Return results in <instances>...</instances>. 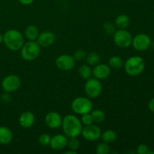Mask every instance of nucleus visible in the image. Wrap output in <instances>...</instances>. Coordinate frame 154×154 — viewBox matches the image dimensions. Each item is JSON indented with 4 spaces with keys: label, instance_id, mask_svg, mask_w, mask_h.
Wrapping results in <instances>:
<instances>
[{
    "label": "nucleus",
    "instance_id": "nucleus-30",
    "mask_svg": "<svg viewBox=\"0 0 154 154\" xmlns=\"http://www.w3.org/2000/svg\"><path fill=\"white\" fill-rule=\"evenodd\" d=\"M86 57H87V54H86L85 51L84 50L79 49L78 51H76L74 54V59L75 60V61H81V60L86 59Z\"/></svg>",
    "mask_w": 154,
    "mask_h": 154
},
{
    "label": "nucleus",
    "instance_id": "nucleus-31",
    "mask_svg": "<svg viewBox=\"0 0 154 154\" xmlns=\"http://www.w3.org/2000/svg\"><path fill=\"white\" fill-rule=\"evenodd\" d=\"M149 151L150 150H149L148 146L146 145V144H141L137 147V152L139 154H148Z\"/></svg>",
    "mask_w": 154,
    "mask_h": 154
},
{
    "label": "nucleus",
    "instance_id": "nucleus-23",
    "mask_svg": "<svg viewBox=\"0 0 154 154\" xmlns=\"http://www.w3.org/2000/svg\"><path fill=\"white\" fill-rule=\"evenodd\" d=\"M90 114H91L92 117H93V122H95V123H102L105 120V114L101 110H92Z\"/></svg>",
    "mask_w": 154,
    "mask_h": 154
},
{
    "label": "nucleus",
    "instance_id": "nucleus-1",
    "mask_svg": "<svg viewBox=\"0 0 154 154\" xmlns=\"http://www.w3.org/2000/svg\"><path fill=\"white\" fill-rule=\"evenodd\" d=\"M62 128L64 135L67 138H75L81 134L83 124L81 120L75 115L68 114L63 118Z\"/></svg>",
    "mask_w": 154,
    "mask_h": 154
},
{
    "label": "nucleus",
    "instance_id": "nucleus-21",
    "mask_svg": "<svg viewBox=\"0 0 154 154\" xmlns=\"http://www.w3.org/2000/svg\"><path fill=\"white\" fill-rule=\"evenodd\" d=\"M86 60L89 66H96L100 62V56L96 52H91L87 54L86 57Z\"/></svg>",
    "mask_w": 154,
    "mask_h": 154
},
{
    "label": "nucleus",
    "instance_id": "nucleus-16",
    "mask_svg": "<svg viewBox=\"0 0 154 154\" xmlns=\"http://www.w3.org/2000/svg\"><path fill=\"white\" fill-rule=\"evenodd\" d=\"M35 122V116L31 111H24L19 117L20 125L24 129L30 128Z\"/></svg>",
    "mask_w": 154,
    "mask_h": 154
},
{
    "label": "nucleus",
    "instance_id": "nucleus-26",
    "mask_svg": "<svg viewBox=\"0 0 154 154\" xmlns=\"http://www.w3.org/2000/svg\"><path fill=\"white\" fill-rule=\"evenodd\" d=\"M80 145L79 141L77 139V137H75V138H69V140H68L67 142V146L69 147V148L70 150H75L76 151L78 149Z\"/></svg>",
    "mask_w": 154,
    "mask_h": 154
},
{
    "label": "nucleus",
    "instance_id": "nucleus-15",
    "mask_svg": "<svg viewBox=\"0 0 154 154\" xmlns=\"http://www.w3.org/2000/svg\"><path fill=\"white\" fill-rule=\"evenodd\" d=\"M56 40V36L54 32L50 31H45L39 34L37 38V43L40 45V47L47 48L51 46L54 43Z\"/></svg>",
    "mask_w": 154,
    "mask_h": 154
},
{
    "label": "nucleus",
    "instance_id": "nucleus-17",
    "mask_svg": "<svg viewBox=\"0 0 154 154\" xmlns=\"http://www.w3.org/2000/svg\"><path fill=\"white\" fill-rule=\"evenodd\" d=\"M13 134L6 126H0V144H8L11 142Z\"/></svg>",
    "mask_w": 154,
    "mask_h": 154
},
{
    "label": "nucleus",
    "instance_id": "nucleus-9",
    "mask_svg": "<svg viewBox=\"0 0 154 154\" xmlns=\"http://www.w3.org/2000/svg\"><path fill=\"white\" fill-rule=\"evenodd\" d=\"M81 135L87 141H94L101 138L102 131L99 126L92 123V124L85 126V127L83 128L82 131H81Z\"/></svg>",
    "mask_w": 154,
    "mask_h": 154
},
{
    "label": "nucleus",
    "instance_id": "nucleus-13",
    "mask_svg": "<svg viewBox=\"0 0 154 154\" xmlns=\"http://www.w3.org/2000/svg\"><path fill=\"white\" fill-rule=\"evenodd\" d=\"M111 73L109 66L105 64H97L92 70V75L98 80H103L108 78Z\"/></svg>",
    "mask_w": 154,
    "mask_h": 154
},
{
    "label": "nucleus",
    "instance_id": "nucleus-35",
    "mask_svg": "<svg viewBox=\"0 0 154 154\" xmlns=\"http://www.w3.org/2000/svg\"><path fill=\"white\" fill-rule=\"evenodd\" d=\"M3 42V36L0 34V44Z\"/></svg>",
    "mask_w": 154,
    "mask_h": 154
},
{
    "label": "nucleus",
    "instance_id": "nucleus-8",
    "mask_svg": "<svg viewBox=\"0 0 154 154\" xmlns=\"http://www.w3.org/2000/svg\"><path fill=\"white\" fill-rule=\"evenodd\" d=\"M20 86V79L14 75L6 76L2 81V87L6 93H12L18 90Z\"/></svg>",
    "mask_w": 154,
    "mask_h": 154
},
{
    "label": "nucleus",
    "instance_id": "nucleus-19",
    "mask_svg": "<svg viewBox=\"0 0 154 154\" xmlns=\"http://www.w3.org/2000/svg\"><path fill=\"white\" fill-rule=\"evenodd\" d=\"M130 23L129 17L126 14H120L117 17L115 20V26L118 29H126Z\"/></svg>",
    "mask_w": 154,
    "mask_h": 154
},
{
    "label": "nucleus",
    "instance_id": "nucleus-10",
    "mask_svg": "<svg viewBox=\"0 0 154 154\" xmlns=\"http://www.w3.org/2000/svg\"><path fill=\"white\" fill-rule=\"evenodd\" d=\"M132 44L136 51H144L148 49L151 44V41L147 35L141 33L135 35L134 38H132Z\"/></svg>",
    "mask_w": 154,
    "mask_h": 154
},
{
    "label": "nucleus",
    "instance_id": "nucleus-12",
    "mask_svg": "<svg viewBox=\"0 0 154 154\" xmlns=\"http://www.w3.org/2000/svg\"><path fill=\"white\" fill-rule=\"evenodd\" d=\"M63 118L59 113L56 111H51L45 116V122L48 127L51 129H57L62 125Z\"/></svg>",
    "mask_w": 154,
    "mask_h": 154
},
{
    "label": "nucleus",
    "instance_id": "nucleus-5",
    "mask_svg": "<svg viewBox=\"0 0 154 154\" xmlns=\"http://www.w3.org/2000/svg\"><path fill=\"white\" fill-rule=\"evenodd\" d=\"M72 109L75 114H82L90 113L93 110V104L92 102L88 98L77 97L72 101Z\"/></svg>",
    "mask_w": 154,
    "mask_h": 154
},
{
    "label": "nucleus",
    "instance_id": "nucleus-14",
    "mask_svg": "<svg viewBox=\"0 0 154 154\" xmlns=\"http://www.w3.org/2000/svg\"><path fill=\"white\" fill-rule=\"evenodd\" d=\"M68 138L65 135L57 134L51 138L50 145L54 150H61L67 146Z\"/></svg>",
    "mask_w": 154,
    "mask_h": 154
},
{
    "label": "nucleus",
    "instance_id": "nucleus-6",
    "mask_svg": "<svg viewBox=\"0 0 154 154\" xmlns=\"http://www.w3.org/2000/svg\"><path fill=\"white\" fill-rule=\"evenodd\" d=\"M84 91L86 95L90 99H95L99 96L102 91V85L96 78H89L84 85Z\"/></svg>",
    "mask_w": 154,
    "mask_h": 154
},
{
    "label": "nucleus",
    "instance_id": "nucleus-18",
    "mask_svg": "<svg viewBox=\"0 0 154 154\" xmlns=\"http://www.w3.org/2000/svg\"><path fill=\"white\" fill-rule=\"evenodd\" d=\"M38 29L35 26L30 25L26 27L25 30V35L26 38L29 41H35L37 40L38 37L39 35Z\"/></svg>",
    "mask_w": 154,
    "mask_h": 154
},
{
    "label": "nucleus",
    "instance_id": "nucleus-27",
    "mask_svg": "<svg viewBox=\"0 0 154 154\" xmlns=\"http://www.w3.org/2000/svg\"><path fill=\"white\" fill-rule=\"evenodd\" d=\"M51 139V136H50L48 134L44 133V134H42V135L39 136L38 142H39V144H42V145L47 146V145H49L50 144Z\"/></svg>",
    "mask_w": 154,
    "mask_h": 154
},
{
    "label": "nucleus",
    "instance_id": "nucleus-20",
    "mask_svg": "<svg viewBox=\"0 0 154 154\" xmlns=\"http://www.w3.org/2000/svg\"><path fill=\"white\" fill-rule=\"evenodd\" d=\"M101 138H102V141L104 142L111 144V143H113L117 139V134L114 131L111 130V129H108V130L105 131L101 135Z\"/></svg>",
    "mask_w": 154,
    "mask_h": 154
},
{
    "label": "nucleus",
    "instance_id": "nucleus-22",
    "mask_svg": "<svg viewBox=\"0 0 154 154\" xmlns=\"http://www.w3.org/2000/svg\"><path fill=\"white\" fill-rule=\"evenodd\" d=\"M80 76L84 79H89L92 75V69L89 65H82L78 69Z\"/></svg>",
    "mask_w": 154,
    "mask_h": 154
},
{
    "label": "nucleus",
    "instance_id": "nucleus-25",
    "mask_svg": "<svg viewBox=\"0 0 154 154\" xmlns=\"http://www.w3.org/2000/svg\"><path fill=\"white\" fill-rule=\"evenodd\" d=\"M96 152L97 154H108L110 153V147L108 143L102 142L98 144Z\"/></svg>",
    "mask_w": 154,
    "mask_h": 154
},
{
    "label": "nucleus",
    "instance_id": "nucleus-11",
    "mask_svg": "<svg viewBox=\"0 0 154 154\" xmlns=\"http://www.w3.org/2000/svg\"><path fill=\"white\" fill-rule=\"evenodd\" d=\"M55 64L59 69L62 71L72 70L75 66V60L72 56L63 54L57 58Z\"/></svg>",
    "mask_w": 154,
    "mask_h": 154
},
{
    "label": "nucleus",
    "instance_id": "nucleus-33",
    "mask_svg": "<svg viewBox=\"0 0 154 154\" xmlns=\"http://www.w3.org/2000/svg\"><path fill=\"white\" fill-rule=\"evenodd\" d=\"M20 2L23 5H29L34 2V0H19Z\"/></svg>",
    "mask_w": 154,
    "mask_h": 154
},
{
    "label": "nucleus",
    "instance_id": "nucleus-2",
    "mask_svg": "<svg viewBox=\"0 0 154 154\" xmlns=\"http://www.w3.org/2000/svg\"><path fill=\"white\" fill-rule=\"evenodd\" d=\"M3 42L9 50L18 51L23 45V37L19 31L16 29L8 30L3 36Z\"/></svg>",
    "mask_w": 154,
    "mask_h": 154
},
{
    "label": "nucleus",
    "instance_id": "nucleus-34",
    "mask_svg": "<svg viewBox=\"0 0 154 154\" xmlns=\"http://www.w3.org/2000/svg\"><path fill=\"white\" fill-rule=\"evenodd\" d=\"M65 154H76V151L75 150H72L69 149V150L65 152Z\"/></svg>",
    "mask_w": 154,
    "mask_h": 154
},
{
    "label": "nucleus",
    "instance_id": "nucleus-28",
    "mask_svg": "<svg viewBox=\"0 0 154 154\" xmlns=\"http://www.w3.org/2000/svg\"><path fill=\"white\" fill-rule=\"evenodd\" d=\"M81 123H82V124H84V126H88V125L92 124V123H93V120L90 113L82 114V117H81Z\"/></svg>",
    "mask_w": 154,
    "mask_h": 154
},
{
    "label": "nucleus",
    "instance_id": "nucleus-4",
    "mask_svg": "<svg viewBox=\"0 0 154 154\" xmlns=\"http://www.w3.org/2000/svg\"><path fill=\"white\" fill-rule=\"evenodd\" d=\"M21 57L26 61H32L40 54V45L35 41H29L20 48Z\"/></svg>",
    "mask_w": 154,
    "mask_h": 154
},
{
    "label": "nucleus",
    "instance_id": "nucleus-3",
    "mask_svg": "<svg viewBox=\"0 0 154 154\" xmlns=\"http://www.w3.org/2000/svg\"><path fill=\"white\" fill-rule=\"evenodd\" d=\"M145 67L144 60L138 56L129 57L124 64L125 72L130 76H138L141 75Z\"/></svg>",
    "mask_w": 154,
    "mask_h": 154
},
{
    "label": "nucleus",
    "instance_id": "nucleus-32",
    "mask_svg": "<svg viewBox=\"0 0 154 154\" xmlns=\"http://www.w3.org/2000/svg\"><path fill=\"white\" fill-rule=\"evenodd\" d=\"M148 108H149V110H150L151 112L154 113V98L150 99V101L149 102Z\"/></svg>",
    "mask_w": 154,
    "mask_h": 154
},
{
    "label": "nucleus",
    "instance_id": "nucleus-24",
    "mask_svg": "<svg viewBox=\"0 0 154 154\" xmlns=\"http://www.w3.org/2000/svg\"><path fill=\"white\" fill-rule=\"evenodd\" d=\"M108 64L113 69H120L123 66V61L118 56H113L109 59Z\"/></svg>",
    "mask_w": 154,
    "mask_h": 154
},
{
    "label": "nucleus",
    "instance_id": "nucleus-7",
    "mask_svg": "<svg viewBox=\"0 0 154 154\" xmlns=\"http://www.w3.org/2000/svg\"><path fill=\"white\" fill-rule=\"evenodd\" d=\"M113 39L114 42L117 47L120 48H126L132 44V35L126 29H119L114 32Z\"/></svg>",
    "mask_w": 154,
    "mask_h": 154
},
{
    "label": "nucleus",
    "instance_id": "nucleus-29",
    "mask_svg": "<svg viewBox=\"0 0 154 154\" xmlns=\"http://www.w3.org/2000/svg\"><path fill=\"white\" fill-rule=\"evenodd\" d=\"M103 29L105 32L108 35H113L115 32V26L111 22H106L103 25Z\"/></svg>",
    "mask_w": 154,
    "mask_h": 154
}]
</instances>
